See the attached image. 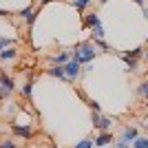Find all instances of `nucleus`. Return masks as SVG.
I'll use <instances>...</instances> for the list:
<instances>
[{
	"label": "nucleus",
	"instance_id": "f257e3e1",
	"mask_svg": "<svg viewBox=\"0 0 148 148\" xmlns=\"http://www.w3.org/2000/svg\"><path fill=\"white\" fill-rule=\"evenodd\" d=\"M97 56V47L93 40H84V42H77L73 49V60H77L84 66V64H91Z\"/></svg>",
	"mask_w": 148,
	"mask_h": 148
},
{
	"label": "nucleus",
	"instance_id": "f03ea898",
	"mask_svg": "<svg viewBox=\"0 0 148 148\" xmlns=\"http://www.w3.org/2000/svg\"><path fill=\"white\" fill-rule=\"evenodd\" d=\"M119 58L126 62V71H128V73H137V71H139V60L144 58V49L137 47V49L124 51V53H119Z\"/></svg>",
	"mask_w": 148,
	"mask_h": 148
},
{
	"label": "nucleus",
	"instance_id": "7ed1b4c3",
	"mask_svg": "<svg viewBox=\"0 0 148 148\" xmlns=\"http://www.w3.org/2000/svg\"><path fill=\"white\" fill-rule=\"evenodd\" d=\"M91 122H93V128H97L99 133H106V130L113 128V119L104 117L102 113H95V111H93V115H91Z\"/></svg>",
	"mask_w": 148,
	"mask_h": 148
},
{
	"label": "nucleus",
	"instance_id": "20e7f679",
	"mask_svg": "<svg viewBox=\"0 0 148 148\" xmlns=\"http://www.w3.org/2000/svg\"><path fill=\"white\" fill-rule=\"evenodd\" d=\"M13 91H16L13 77H11V75H7V73H0V99L9 97Z\"/></svg>",
	"mask_w": 148,
	"mask_h": 148
},
{
	"label": "nucleus",
	"instance_id": "39448f33",
	"mask_svg": "<svg viewBox=\"0 0 148 148\" xmlns=\"http://www.w3.org/2000/svg\"><path fill=\"white\" fill-rule=\"evenodd\" d=\"M64 73H66V82H75L82 75V64L77 60H71L64 64Z\"/></svg>",
	"mask_w": 148,
	"mask_h": 148
},
{
	"label": "nucleus",
	"instance_id": "423d86ee",
	"mask_svg": "<svg viewBox=\"0 0 148 148\" xmlns=\"http://www.w3.org/2000/svg\"><path fill=\"white\" fill-rule=\"evenodd\" d=\"M9 128H11V133L16 137H25V139H31V137H33V126H31V124H18V122H13Z\"/></svg>",
	"mask_w": 148,
	"mask_h": 148
},
{
	"label": "nucleus",
	"instance_id": "0eeeda50",
	"mask_svg": "<svg viewBox=\"0 0 148 148\" xmlns=\"http://www.w3.org/2000/svg\"><path fill=\"white\" fill-rule=\"evenodd\" d=\"M20 18L27 22V27H31L33 22H36V18H38V11L29 5V7H25V9H20Z\"/></svg>",
	"mask_w": 148,
	"mask_h": 148
},
{
	"label": "nucleus",
	"instance_id": "6e6552de",
	"mask_svg": "<svg viewBox=\"0 0 148 148\" xmlns=\"http://www.w3.org/2000/svg\"><path fill=\"white\" fill-rule=\"evenodd\" d=\"M93 142H95V146H97V148H106L108 144L115 142V139H113V133H111V130H106V133H99Z\"/></svg>",
	"mask_w": 148,
	"mask_h": 148
},
{
	"label": "nucleus",
	"instance_id": "1a4fd4ad",
	"mask_svg": "<svg viewBox=\"0 0 148 148\" xmlns=\"http://www.w3.org/2000/svg\"><path fill=\"white\" fill-rule=\"evenodd\" d=\"M73 60V51H62V53H58V56H53L51 58V64H60V66H64L66 62H71Z\"/></svg>",
	"mask_w": 148,
	"mask_h": 148
},
{
	"label": "nucleus",
	"instance_id": "9d476101",
	"mask_svg": "<svg viewBox=\"0 0 148 148\" xmlns=\"http://www.w3.org/2000/svg\"><path fill=\"white\" fill-rule=\"evenodd\" d=\"M16 58H18V51L13 47H7V49L0 51V62H13Z\"/></svg>",
	"mask_w": 148,
	"mask_h": 148
},
{
	"label": "nucleus",
	"instance_id": "9b49d317",
	"mask_svg": "<svg viewBox=\"0 0 148 148\" xmlns=\"http://www.w3.org/2000/svg\"><path fill=\"white\" fill-rule=\"evenodd\" d=\"M47 73H49L51 77H58V80L66 82V73H64V66H60V64H53V66H51Z\"/></svg>",
	"mask_w": 148,
	"mask_h": 148
},
{
	"label": "nucleus",
	"instance_id": "f8f14e48",
	"mask_svg": "<svg viewBox=\"0 0 148 148\" xmlns=\"http://www.w3.org/2000/svg\"><path fill=\"white\" fill-rule=\"evenodd\" d=\"M137 137H139V133H137L135 126H126V128L122 130V139H126V142H130V144L135 142Z\"/></svg>",
	"mask_w": 148,
	"mask_h": 148
},
{
	"label": "nucleus",
	"instance_id": "ddd939ff",
	"mask_svg": "<svg viewBox=\"0 0 148 148\" xmlns=\"http://www.w3.org/2000/svg\"><path fill=\"white\" fill-rule=\"evenodd\" d=\"M97 25H102V20H99L97 13H86V16H84V27H86V29H93V27H97Z\"/></svg>",
	"mask_w": 148,
	"mask_h": 148
},
{
	"label": "nucleus",
	"instance_id": "4468645a",
	"mask_svg": "<svg viewBox=\"0 0 148 148\" xmlns=\"http://www.w3.org/2000/svg\"><path fill=\"white\" fill-rule=\"evenodd\" d=\"M104 27L102 25H97V27H93L91 29V40H104Z\"/></svg>",
	"mask_w": 148,
	"mask_h": 148
},
{
	"label": "nucleus",
	"instance_id": "2eb2a0df",
	"mask_svg": "<svg viewBox=\"0 0 148 148\" xmlns=\"http://www.w3.org/2000/svg\"><path fill=\"white\" fill-rule=\"evenodd\" d=\"M20 93H22V97H27V99H29V97H31V93H33V82H29V80H27V82H25V86L20 88Z\"/></svg>",
	"mask_w": 148,
	"mask_h": 148
},
{
	"label": "nucleus",
	"instance_id": "dca6fc26",
	"mask_svg": "<svg viewBox=\"0 0 148 148\" xmlns=\"http://www.w3.org/2000/svg\"><path fill=\"white\" fill-rule=\"evenodd\" d=\"M91 2H93V0H73L71 5H73L75 9H77V11H84L86 7H91Z\"/></svg>",
	"mask_w": 148,
	"mask_h": 148
},
{
	"label": "nucleus",
	"instance_id": "f3484780",
	"mask_svg": "<svg viewBox=\"0 0 148 148\" xmlns=\"http://www.w3.org/2000/svg\"><path fill=\"white\" fill-rule=\"evenodd\" d=\"M130 148H148V137H137L135 142L130 144Z\"/></svg>",
	"mask_w": 148,
	"mask_h": 148
},
{
	"label": "nucleus",
	"instance_id": "a211bd4d",
	"mask_svg": "<svg viewBox=\"0 0 148 148\" xmlns=\"http://www.w3.org/2000/svg\"><path fill=\"white\" fill-rule=\"evenodd\" d=\"M93 146H95V142H93L91 137H84V139H82V142H77L73 148H93Z\"/></svg>",
	"mask_w": 148,
	"mask_h": 148
},
{
	"label": "nucleus",
	"instance_id": "6ab92c4d",
	"mask_svg": "<svg viewBox=\"0 0 148 148\" xmlns=\"http://www.w3.org/2000/svg\"><path fill=\"white\" fill-rule=\"evenodd\" d=\"M137 95H139V97H146V99H148V80H144L142 84H139V88H137Z\"/></svg>",
	"mask_w": 148,
	"mask_h": 148
},
{
	"label": "nucleus",
	"instance_id": "aec40b11",
	"mask_svg": "<svg viewBox=\"0 0 148 148\" xmlns=\"http://www.w3.org/2000/svg\"><path fill=\"white\" fill-rule=\"evenodd\" d=\"M86 104H88V108H91V111H95V113H99V111H102V104H99L97 99H88Z\"/></svg>",
	"mask_w": 148,
	"mask_h": 148
},
{
	"label": "nucleus",
	"instance_id": "412c9836",
	"mask_svg": "<svg viewBox=\"0 0 148 148\" xmlns=\"http://www.w3.org/2000/svg\"><path fill=\"white\" fill-rule=\"evenodd\" d=\"M95 42V47H97V51H111V47L104 42V40H93Z\"/></svg>",
	"mask_w": 148,
	"mask_h": 148
},
{
	"label": "nucleus",
	"instance_id": "4be33fe9",
	"mask_svg": "<svg viewBox=\"0 0 148 148\" xmlns=\"http://www.w3.org/2000/svg\"><path fill=\"white\" fill-rule=\"evenodd\" d=\"M0 148H18V144L13 142V139H2V142H0Z\"/></svg>",
	"mask_w": 148,
	"mask_h": 148
},
{
	"label": "nucleus",
	"instance_id": "5701e85b",
	"mask_svg": "<svg viewBox=\"0 0 148 148\" xmlns=\"http://www.w3.org/2000/svg\"><path fill=\"white\" fill-rule=\"evenodd\" d=\"M113 148H130V142H126V139H122V137H119L117 142L113 144Z\"/></svg>",
	"mask_w": 148,
	"mask_h": 148
},
{
	"label": "nucleus",
	"instance_id": "b1692460",
	"mask_svg": "<svg viewBox=\"0 0 148 148\" xmlns=\"http://www.w3.org/2000/svg\"><path fill=\"white\" fill-rule=\"evenodd\" d=\"M7 113H9V115H16V113H20V108H18V104H7Z\"/></svg>",
	"mask_w": 148,
	"mask_h": 148
},
{
	"label": "nucleus",
	"instance_id": "393cba45",
	"mask_svg": "<svg viewBox=\"0 0 148 148\" xmlns=\"http://www.w3.org/2000/svg\"><path fill=\"white\" fill-rule=\"evenodd\" d=\"M9 16V11H5V9H0V18H7Z\"/></svg>",
	"mask_w": 148,
	"mask_h": 148
},
{
	"label": "nucleus",
	"instance_id": "a878e982",
	"mask_svg": "<svg viewBox=\"0 0 148 148\" xmlns=\"http://www.w3.org/2000/svg\"><path fill=\"white\" fill-rule=\"evenodd\" d=\"M135 2H137V5H139V7H142V9H144V7H146V0H135Z\"/></svg>",
	"mask_w": 148,
	"mask_h": 148
},
{
	"label": "nucleus",
	"instance_id": "bb28decb",
	"mask_svg": "<svg viewBox=\"0 0 148 148\" xmlns=\"http://www.w3.org/2000/svg\"><path fill=\"white\" fill-rule=\"evenodd\" d=\"M142 11H144V18H146V20H148V5H146V7H144Z\"/></svg>",
	"mask_w": 148,
	"mask_h": 148
},
{
	"label": "nucleus",
	"instance_id": "cd10ccee",
	"mask_svg": "<svg viewBox=\"0 0 148 148\" xmlns=\"http://www.w3.org/2000/svg\"><path fill=\"white\" fill-rule=\"evenodd\" d=\"M142 60H144V62H148V49L144 51V58H142Z\"/></svg>",
	"mask_w": 148,
	"mask_h": 148
},
{
	"label": "nucleus",
	"instance_id": "c85d7f7f",
	"mask_svg": "<svg viewBox=\"0 0 148 148\" xmlns=\"http://www.w3.org/2000/svg\"><path fill=\"white\" fill-rule=\"evenodd\" d=\"M38 2H40V5H47V2H51V0H38Z\"/></svg>",
	"mask_w": 148,
	"mask_h": 148
},
{
	"label": "nucleus",
	"instance_id": "c756f323",
	"mask_svg": "<svg viewBox=\"0 0 148 148\" xmlns=\"http://www.w3.org/2000/svg\"><path fill=\"white\" fill-rule=\"evenodd\" d=\"M99 2H104V5H106V2H111V0H99Z\"/></svg>",
	"mask_w": 148,
	"mask_h": 148
},
{
	"label": "nucleus",
	"instance_id": "7c9ffc66",
	"mask_svg": "<svg viewBox=\"0 0 148 148\" xmlns=\"http://www.w3.org/2000/svg\"><path fill=\"white\" fill-rule=\"evenodd\" d=\"M146 44H148V36H146Z\"/></svg>",
	"mask_w": 148,
	"mask_h": 148
}]
</instances>
